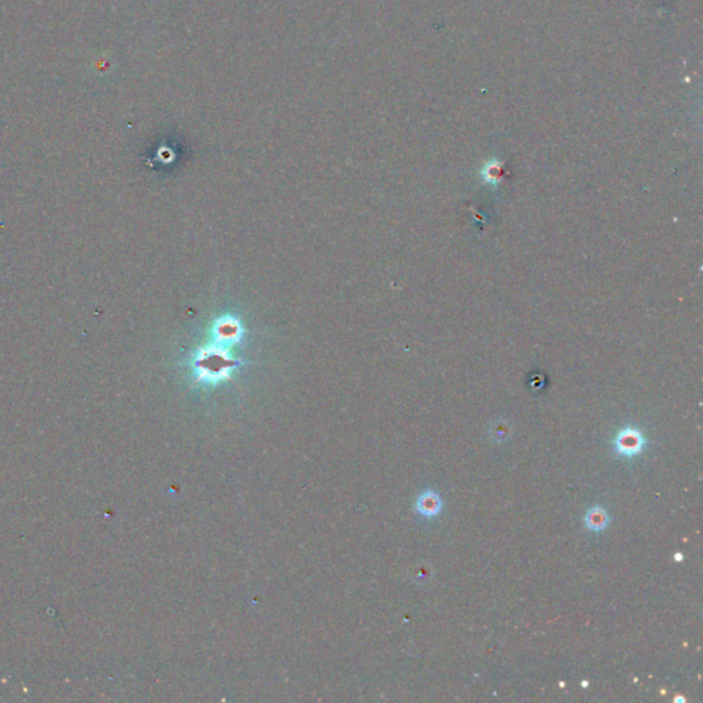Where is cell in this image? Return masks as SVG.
Listing matches in <instances>:
<instances>
[{
  "label": "cell",
  "mask_w": 703,
  "mask_h": 703,
  "mask_svg": "<svg viewBox=\"0 0 703 703\" xmlns=\"http://www.w3.org/2000/svg\"><path fill=\"white\" fill-rule=\"evenodd\" d=\"M614 445L618 455L632 458L643 451V448L646 447V438L640 430L635 428H625L617 434Z\"/></svg>",
  "instance_id": "cell-1"
},
{
  "label": "cell",
  "mask_w": 703,
  "mask_h": 703,
  "mask_svg": "<svg viewBox=\"0 0 703 703\" xmlns=\"http://www.w3.org/2000/svg\"><path fill=\"white\" fill-rule=\"evenodd\" d=\"M441 509H442V500L440 494H437L433 490L422 493L416 502V511L428 518L440 514Z\"/></svg>",
  "instance_id": "cell-2"
},
{
  "label": "cell",
  "mask_w": 703,
  "mask_h": 703,
  "mask_svg": "<svg viewBox=\"0 0 703 703\" xmlns=\"http://www.w3.org/2000/svg\"><path fill=\"white\" fill-rule=\"evenodd\" d=\"M609 515H607V511L602 507H592L587 515H585V519H584V523L585 526L590 529V530H594V532H600L603 529L607 528L609 525Z\"/></svg>",
  "instance_id": "cell-3"
}]
</instances>
